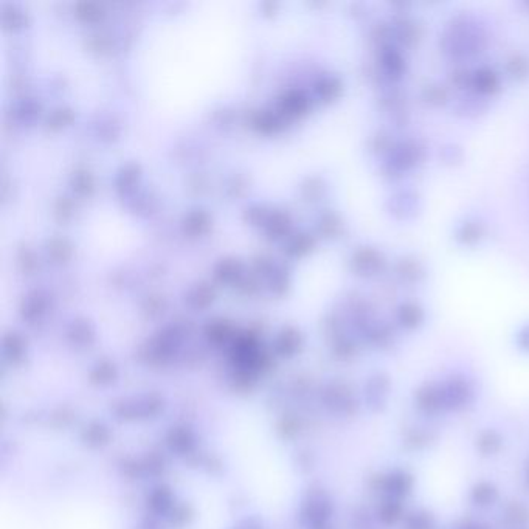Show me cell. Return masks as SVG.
<instances>
[{"label": "cell", "mask_w": 529, "mask_h": 529, "mask_svg": "<svg viewBox=\"0 0 529 529\" xmlns=\"http://www.w3.org/2000/svg\"><path fill=\"white\" fill-rule=\"evenodd\" d=\"M483 225L475 221L464 222L457 232V238L461 244L472 246L483 238Z\"/></svg>", "instance_id": "3957f363"}, {"label": "cell", "mask_w": 529, "mask_h": 529, "mask_svg": "<svg viewBox=\"0 0 529 529\" xmlns=\"http://www.w3.org/2000/svg\"><path fill=\"white\" fill-rule=\"evenodd\" d=\"M399 319L405 326H416L422 320L421 307L413 305V303H407V305L400 307Z\"/></svg>", "instance_id": "5b68a950"}, {"label": "cell", "mask_w": 529, "mask_h": 529, "mask_svg": "<svg viewBox=\"0 0 529 529\" xmlns=\"http://www.w3.org/2000/svg\"><path fill=\"white\" fill-rule=\"evenodd\" d=\"M402 63L404 61L396 50H391V52L387 53L385 67L388 70H390V73H400V70H402Z\"/></svg>", "instance_id": "8992f818"}, {"label": "cell", "mask_w": 529, "mask_h": 529, "mask_svg": "<svg viewBox=\"0 0 529 529\" xmlns=\"http://www.w3.org/2000/svg\"><path fill=\"white\" fill-rule=\"evenodd\" d=\"M446 90L438 86L425 89V98H427L429 102H433V105H441V102L446 101Z\"/></svg>", "instance_id": "52a82bcc"}, {"label": "cell", "mask_w": 529, "mask_h": 529, "mask_svg": "<svg viewBox=\"0 0 529 529\" xmlns=\"http://www.w3.org/2000/svg\"><path fill=\"white\" fill-rule=\"evenodd\" d=\"M394 149L396 151H394L391 162L396 171H405V169L413 168L422 159V148L418 143L407 142Z\"/></svg>", "instance_id": "6da1fadb"}, {"label": "cell", "mask_w": 529, "mask_h": 529, "mask_svg": "<svg viewBox=\"0 0 529 529\" xmlns=\"http://www.w3.org/2000/svg\"><path fill=\"white\" fill-rule=\"evenodd\" d=\"M472 84L479 94H494L498 89V76L494 70L479 69L472 78Z\"/></svg>", "instance_id": "7a4b0ae2"}, {"label": "cell", "mask_w": 529, "mask_h": 529, "mask_svg": "<svg viewBox=\"0 0 529 529\" xmlns=\"http://www.w3.org/2000/svg\"><path fill=\"white\" fill-rule=\"evenodd\" d=\"M509 64L512 65V70H510V73H512V76L523 75V73L526 72V63H525V61H523V59L514 58L512 61H510Z\"/></svg>", "instance_id": "ba28073f"}, {"label": "cell", "mask_w": 529, "mask_h": 529, "mask_svg": "<svg viewBox=\"0 0 529 529\" xmlns=\"http://www.w3.org/2000/svg\"><path fill=\"white\" fill-rule=\"evenodd\" d=\"M396 270L400 277L407 279V281H411V283H415V281L418 283L419 279L424 277L422 266L419 264L416 259H410V258L400 259L398 263Z\"/></svg>", "instance_id": "277c9868"}]
</instances>
